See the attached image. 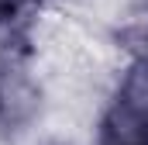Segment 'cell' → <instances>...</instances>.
<instances>
[{"label":"cell","instance_id":"obj_2","mask_svg":"<svg viewBox=\"0 0 148 145\" xmlns=\"http://www.w3.org/2000/svg\"><path fill=\"white\" fill-rule=\"evenodd\" d=\"M45 145H73V142H45Z\"/></svg>","mask_w":148,"mask_h":145},{"label":"cell","instance_id":"obj_1","mask_svg":"<svg viewBox=\"0 0 148 145\" xmlns=\"http://www.w3.org/2000/svg\"><path fill=\"white\" fill-rule=\"evenodd\" d=\"M45 7H48V0H0V35L31 38Z\"/></svg>","mask_w":148,"mask_h":145}]
</instances>
